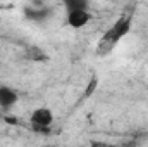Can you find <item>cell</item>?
I'll list each match as a JSON object with an SVG mask.
<instances>
[{"instance_id":"1","label":"cell","mask_w":148,"mask_h":147,"mask_svg":"<svg viewBox=\"0 0 148 147\" xmlns=\"http://www.w3.org/2000/svg\"><path fill=\"white\" fill-rule=\"evenodd\" d=\"M131 24H133V14L126 12L122 14L110 28L102 35V38L98 40L97 43V55L103 57L107 54H110L112 50L115 49V45L126 37L129 31H131Z\"/></svg>"},{"instance_id":"9","label":"cell","mask_w":148,"mask_h":147,"mask_svg":"<svg viewBox=\"0 0 148 147\" xmlns=\"http://www.w3.org/2000/svg\"><path fill=\"white\" fill-rule=\"evenodd\" d=\"M90 147H117V146L109 144V142H103V140H91L90 142Z\"/></svg>"},{"instance_id":"8","label":"cell","mask_w":148,"mask_h":147,"mask_svg":"<svg viewBox=\"0 0 148 147\" xmlns=\"http://www.w3.org/2000/svg\"><path fill=\"white\" fill-rule=\"evenodd\" d=\"M97 85H98V80H97V78H93V80L90 81V87H88V88L84 90V97H90V95H91V94L95 92V88H97Z\"/></svg>"},{"instance_id":"4","label":"cell","mask_w":148,"mask_h":147,"mask_svg":"<svg viewBox=\"0 0 148 147\" xmlns=\"http://www.w3.org/2000/svg\"><path fill=\"white\" fill-rule=\"evenodd\" d=\"M19 95L16 90H12L10 87H5V85H0V107L2 109H9L12 107L16 102H17Z\"/></svg>"},{"instance_id":"10","label":"cell","mask_w":148,"mask_h":147,"mask_svg":"<svg viewBox=\"0 0 148 147\" xmlns=\"http://www.w3.org/2000/svg\"><path fill=\"white\" fill-rule=\"evenodd\" d=\"M41 147H55V146H52V144H47V146H41Z\"/></svg>"},{"instance_id":"6","label":"cell","mask_w":148,"mask_h":147,"mask_svg":"<svg viewBox=\"0 0 148 147\" xmlns=\"http://www.w3.org/2000/svg\"><path fill=\"white\" fill-rule=\"evenodd\" d=\"M66 7H67V12L69 10H88V3L86 2H79V0H67Z\"/></svg>"},{"instance_id":"3","label":"cell","mask_w":148,"mask_h":147,"mask_svg":"<svg viewBox=\"0 0 148 147\" xmlns=\"http://www.w3.org/2000/svg\"><path fill=\"white\" fill-rule=\"evenodd\" d=\"M91 19V14L88 10H69L67 12V24L71 28H83L90 23Z\"/></svg>"},{"instance_id":"7","label":"cell","mask_w":148,"mask_h":147,"mask_svg":"<svg viewBox=\"0 0 148 147\" xmlns=\"http://www.w3.org/2000/svg\"><path fill=\"white\" fill-rule=\"evenodd\" d=\"M26 16L29 17V19H35V21H40V19H45L47 17V12L45 10H31V9H28L26 10Z\"/></svg>"},{"instance_id":"2","label":"cell","mask_w":148,"mask_h":147,"mask_svg":"<svg viewBox=\"0 0 148 147\" xmlns=\"http://www.w3.org/2000/svg\"><path fill=\"white\" fill-rule=\"evenodd\" d=\"M31 126L38 133H48L53 123V112L48 107H38L31 112Z\"/></svg>"},{"instance_id":"5","label":"cell","mask_w":148,"mask_h":147,"mask_svg":"<svg viewBox=\"0 0 148 147\" xmlns=\"http://www.w3.org/2000/svg\"><path fill=\"white\" fill-rule=\"evenodd\" d=\"M24 55H26V59H29V61H36V62H41V61H47V59H48L47 52H45L43 49L36 47V45H29V47H26Z\"/></svg>"}]
</instances>
